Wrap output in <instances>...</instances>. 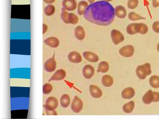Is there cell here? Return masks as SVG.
Returning a JSON list of instances; mask_svg holds the SVG:
<instances>
[{
  "mask_svg": "<svg viewBox=\"0 0 159 119\" xmlns=\"http://www.w3.org/2000/svg\"><path fill=\"white\" fill-rule=\"evenodd\" d=\"M148 31L147 26L143 23H139V33L144 34H146Z\"/></svg>",
  "mask_w": 159,
  "mask_h": 119,
  "instance_id": "4316f807",
  "label": "cell"
},
{
  "mask_svg": "<svg viewBox=\"0 0 159 119\" xmlns=\"http://www.w3.org/2000/svg\"><path fill=\"white\" fill-rule=\"evenodd\" d=\"M134 51V47L130 45H126L122 47L119 51V54L121 56L126 57H129L132 56Z\"/></svg>",
  "mask_w": 159,
  "mask_h": 119,
  "instance_id": "8992f818",
  "label": "cell"
},
{
  "mask_svg": "<svg viewBox=\"0 0 159 119\" xmlns=\"http://www.w3.org/2000/svg\"><path fill=\"white\" fill-rule=\"evenodd\" d=\"M88 6V3L86 1H80L78 5V14L79 15H83Z\"/></svg>",
  "mask_w": 159,
  "mask_h": 119,
  "instance_id": "ffe728a7",
  "label": "cell"
},
{
  "mask_svg": "<svg viewBox=\"0 0 159 119\" xmlns=\"http://www.w3.org/2000/svg\"><path fill=\"white\" fill-rule=\"evenodd\" d=\"M65 71L63 69L57 70L49 79L48 81H60L63 79L66 76Z\"/></svg>",
  "mask_w": 159,
  "mask_h": 119,
  "instance_id": "9c48e42d",
  "label": "cell"
},
{
  "mask_svg": "<svg viewBox=\"0 0 159 119\" xmlns=\"http://www.w3.org/2000/svg\"><path fill=\"white\" fill-rule=\"evenodd\" d=\"M48 26L45 24H43V34L45 33L48 29Z\"/></svg>",
  "mask_w": 159,
  "mask_h": 119,
  "instance_id": "4dcf8cb0",
  "label": "cell"
},
{
  "mask_svg": "<svg viewBox=\"0 0 159 119\" xmlns=\"http://www.w3.org/2000/svg\"><path fill=\"white\" fill-rule=\"evenodd\" d=\"M61 16L63 22L67 24H75L79 21L78 17L76 15L73 13H69L63 8L61 9Z\"/></svg>",
  "mask_w": 159,
  "mask_h": 119,
  "instance_id": "7a4b0ae2",
  "label": "cell"
},
{
  "mask_svg": "<svg viewBox=\"0 0 159 119\" xmlns=\"http://www.w3.org/2000/svg\"><path fill=\"white\" fill-rule=\"evenodd\" d=\"M109 65L108 63L105 61H102L99 64L97 72L102 73L107 72L109 70Z\"/></svg>",
  "mask_w": 159,
  "mask_h": 119,
  "instance_id": "7402d4cb",
  "label": "cell"
},
{
  "mask_svg": "<svg viewBox=\"0 0 159 119\" xmlns=\"http://www.w3.org/2000/svg\"><path fill=\"white\" fill-rule=\"evenodd\" d=\"M83 56L85 59L91 62H97L99 60L98 57L96 54L90 51H84Z\"/></svg>",
  "mask_w": 159,
  "mask_h": 119,
  "instance_id": "9a60e30c",
  "label": "cell"
},
{
  "mask_svg": "<svg viewBox=\"0 0 159 119\" xmlns=\"http://www.w3.org/2000/svg\"><path fill=\"white\" fill-rule=\"evenodd\" d=\"M83 103L82 100L77 96H75L72 102L71 108L75 112L78 113L82 110Z\"/></svg>",
  "mask_w": 159,
  "mask_h": 119,
  "instance_id": "52a82bcc",
  "label": "cell"
},
{
  "mask_svg": "<svg viewBox=\"0 0 159 119\" xmlns=\"http://www.w3.org/2000/svg\"><path fill=\"white\" fill-rule=\"evenodd\" d=\"M152 28L154 32L156 33H159V22H154L153 24Z\"/></svg>",
  "mask_w": 159,
  "mask_h": 119,
  "instance_id": "f1b7e54d",
  "label": "cell"
},
{
  "mask_svg": "<svg viewBox=\"0 0 159 119\" xmlns=\"http://www.w3.org/2000/svg\"><path fill=\"white\" fill-rule=\"evenodd\" d=\"M115 9V15L118 18L123 19L125 17L127 11L125 8L122 5H118Z\"/></svg>",
  "mask_w": 159,
  "mask_h": 119,
  "instance_id": "4fadbf2b",
  "label": "cell"
},
{
  "mask_svg": "<svg viewBox=\"0 0 159 119\" xmlns=\"http://www.w3.org/2000/svg\"><path fill=\"white\" fill-rule=\"evenodd\" d=\"M127 33L129 35H134L139 32V23L129 24L126 28Z\"/></svg>",
  "mask_w": 159,
  "mask_h": 119,
  "instance_id": "e0dca14e",
  "label": "cell"
},
{
  "mask_svg": "<svg viewBox=\"0 0 159 119\" xmlns=\"http://www.w3.org/2000/svg\"><path fill=\"white\" fill-rule=\"evenodd\" d=\"M102 81L103 85L106 87L111 86L113 83L112 78L110 76L108 75L103 76L102 77Z\"/></svg>",
  "mask_w": 159,
  "mask_h": 119,
  "instance_id": "44dd1931",
  "label": "cell"
},
{
  "mask_svg": "<svg viewBox=\"0 0 159 119\" xmlns=\"http://www.w3.org/2000/svg\"><path fill=\"white\" fill-rule=\"evenodd\" d=\"M43 1L47 4H50L54 2L56 0H43Z\"/></svg>",
  "mask_w": 159,
  "mask_h": 119,
  "instance_id": "1f68e13d",
  "label": "cell"
},
{
  "mask_svg": "<svg viewBox=\"0 0 159 119\" xmlns=\"http://www.w3.org/2000/svg\"><path fill=\"white\" fill-rule=\"evenodd\" d=\"M113 0H104V1H105L107 2H110L111 1H112Z\"/></svg>",
  "mask_w": 159,
  "mask_h": 119,
  "instance_id": "e575fe53",
  "label": "cell"
},
{
  "mask_svg": "<svg viewBox=\"0 0 159 119\" xmlns=\"http://www.w3.org/2000/svg\"><path fill=\"white\" fill-rule=\"evenodd\" d=\"M57 63L55 59V55L48 59L44 64V69L47 72H52L54 71L56 68Z\"/></svg>",
  "mask_w": 159,
  "mask_h": 119,
  "instance_id": "5b68a950",
  "label": "cell"
},
{
  "mask_svg": "<svg viewBox=\"0 0 159 119\" xmlns=\"http://www.w3.org/2000/svg\"><path fill=\"white\" fill-rule=\"evenodd\" d=\"M68 59L70 62L78 63L81 62L82 57L80 54L76 51H72L70 52L68 56Z\"/></svg>",
  "mask_w": 159,
  "mask_h": 119,
  "instance_id": "30bf717a",
  "label": "cell"
},
{
  "mask_svg": "<svg viewBox=\"0 0 159 119\" xmlns=\"http://www.w3.org/2000/svg\"><path fill=\"white\" fill-rule=\"evenodd\" d=\"M74 35L78 40H83L85 36V33L84 28L81 26H78L75 29Z\"/></svg>",
  "mask_w": 159,
  "mask_h": 119,
  "instance_id": "5bb4252c",
  "label": "cell"
},
{
  "mask_svg": "<svg viewBox=\"0 0 159 119\" xmlns=\"http://www.w3.org/2000/svg\"><path fill=\"white\" fill-rule=\"evenodd\" d=\"M89 90L91 96L95 98H98L101 97L102 95V92L97 86L91 85L89 86Z\"/></svg>",
  "mask_w": 159,
  "mask_h": 119,
  "instance_id": "2e32d148",
  "label": "cell"
},
{
  "mask_svg": "<svg viewBox=\"0 0 159 119\" xmlns=\"http://www.w3.org/2000/svg\"><path fill=\"white\" fill-rule=\"evenodd\" d=\"M58 104L57 99L54 97L50 96L46 99L43 107L46 111H53L57 107Z\"/></svg>",
  "mask_w": 159,
  "mask_h": 119,
  "instance_id": "3957f363",
  "label": "cell"
},
{
  "mask_svg": "<svg viewBox=\"0 0 159 119\" xmlns=\"http://www.w3.org/2000/svg\"><path fill=\"white\" fill-rule=\"evenodd\" d=\"M70 98L68 95L64 94L61 96L60 102L62 107L64 108L67 107L70 104Z\"/></svg>",
  "mask_w": 159,
  "mask_h": 119,
  "instance_id": "d6986e66",
  "label": "cell"
},
{
  "mask_svg": "<svg viewBox=\"0 0 159 119\" xmlns=\"http://www.w3.org/2000/svg\"><path fill=\"white\" fill-rule=\"evenodd\" d=\"M157 50L159 52V42L158 43L157 45Z\"/></svg>",
  "mask_w": 159,
  "mask_h": 119,
  "instance_id": "836d02e7",
  "label": "cell"
},
{
  "mask_svg": "<svg viewBox=\"0 0 159 119\" xmlns=\"http://www.w3.org/2000/svg\"><path fill=\"white\" fill-rule=\"evenodd\" d=\"M152 5L154 7L159 6V0H152Z\"/></svg>",
  "mask_w": 159,
  "mask_h": 119,
  "instance_id": "f546056e",
  "label": "cell"
},
{
  "mask_svg": "<svg viewBox=\"0 0 159 119\" xmlns=\"http://www.w3.org/2000/svg\"><path fill=\"white\" fill-rule=\"evenodd\" d=\"M133 89L131 87H128L124 89L121 93L122 96L125 99H130L134 95Z\"/></svg>",
  "mask_w": 159,
  "mask_h": 119,
  "instance_id": "ac0fdd59",
  "label": "cell"
},
{
  "mask_svg": "<svg viewBox=\"0 0 159 119\" xmlns=\"http://www.w3.org/2000/svg\"><path fill=\"white\" fill-rule=\"evenodd\" d=\"M55 7L52 5H48L46 6L44 10V12L46 15L50 16L52 15L55 12Z\"/></svg>",
  "mask_w": 159,
  "mask_h": 119,
  "instance_id": "603a6c76",
  "label": "cell"
},
{
  "mask_svg": "<svg viewBox=\"0 0 159 119\" xmlns=\"http://www.w3.org/2000/svg\"><path fill=\"white\" fill-rule=\"evenodd\" d=\"M83 15L86 20L91 23L100 26H108L114 20L115 9L109 2L99 1L89 5Z\"/></svg>",
  "mask_w": 159,
  "mask_h": 119,
  "instance_id": "6da1fadb",
  "label": "cell"
},
{
  "mask_svg": "<svg viewBox=\"0 0 159 119\" xmlns=\"http://www.w3.org/2000/svg\"><path fill=\"white\" fill-rule=\"evenodd\" d=\"M52 86L50 84L45 83L43 86V93L44 95H48L52 92Z\"/></svg>",
  "mask_w": 159,
  "mask_h": 119,
  "instance_id": "484cf974",
  "label": "cell"
},
{
  "mask_svg": "<svg viewBox=\"0 0 159 119\" xmlns=\"http://www.w3.org/2000/svg\"><path fill=\"white\" fill-rule=\"evenodd\" d=\"M62 5L63 8L69 11L75 10L77 6L75 0H63L62 2Z\"/></svg>",
  "mask_w": 159,
  "mask_h": 119,
  "instance_id": "ba28073f",
  "label": "cell"
},
{
  "mask_svg": "<svg viewBox=\"0 0 159 119\" xmlns=\"http://www.w3.org/2000/svg\"><path fill=\"white\" fill-rule=\"evenodd\" d=\"M111 36L113 43L117 45L124 40V37L122 33L117 29H114L111 32Z\"/></svg>",
  "mask_w": 159,
  "mask_h": 119,
  "instance_id": "277c9868",
  "label": "cell"
},
{
  "mask_svg": "<svg viewBox=\"0 0 159 119\" xmlns=\"http://www.w3.org/2000/svg\"><path fill=\"white\" fill-rule=\"evenodd\" d=\"M138 0H129L127 6L129 8L133 9L135 8L138 4Z\"/></svg>",
  "mask_w": 159,
  "mask_h": 119,
  "instance_id": "83f0119b",
  "label": "cell"
},
{
  "mask_svg": "<svg viewBox=\"0 0 159 119\" xmlns=\"http://www.w3.org/2000/svg\"><path fill=\"white\" fill-rule=\"evenodd\" d=\"M128 17L129 20L132 21H136L141 19H145V18L133 12H131L129 13Z\"/></svg>",
  "mask_w": 159,
  "mask_h": 119,
  "instance_id": "cb8c5ba5",
  "label": "cell"
},
{
  "mask_svg": "<svg viewBox=\"0 0 159 119\" xmlns=\"http://www.w3.org/2000/svg\"><path fill=\"white\" fill-rule=\"evenodd\" d=\"M94 73V68L89 65H85L83 69V74L84 77L87 79L91 78Z\"/></svg>",
  "mask_w": 159,
  "mask_h": 119,
  "instance_id": "8fae6325",
  "label": "cell"
},
{
  "mask_svg": "<svg viewBox=\"0 0 159 119\" xmlns=\"http://www.w3.org/2000/svg\"><path fill=\"white\" fill-rule=\"evenodd\" d=\"M134 106V103L133 101L125 104L123 107V111L126 113H129L131 112L133 109Z\"/></svg>",
  "mask_w": 159,
  "mask_h": 119,
  "instance_id": "d4e9b609",
  "label": "cell"
},
{
  "mask_svg": "<svg viewBox=\"0 0 159 119\" xmlns=\"http://www.w3.org/2000/svg\"><path fill=\"white\" fill-rule=\"evenodd\" d=\"M44 42L46 45L51 48H55L58 46L60 42L57 38L51 37L46 39L44 40Z\"/></svg>",
  "mask_w": 159,
  "mask_h": 119,
  "instance_id": "7c38bea8",
  "label": "cell"
},
{
  "mask_svg": "<svg viewBox=\"0 0 159 119\" xmlns=\"http://www.w3.org/2000/svg\"><path fill=\"white\" fill-rule=\"evenodd\" d=\"M95 0H88V2L90 3H92L94 2Z\"/></svg>",
  "mask_w": 159,
  "mask_h": 119,
  "instance_id": "d6a6232c",
  "label": "cell"
}]
</instances>
